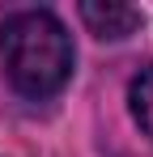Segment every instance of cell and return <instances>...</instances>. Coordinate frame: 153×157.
<instances>
[{"mask_svg":"<svg viewBox=\"0 0 153 157\" xmlns=\"http://www.w3.org/2000/svg\"><path fill=\"white\" fill-rule=\"evenodd\" d=\"M0 55H4L9 85L22 98H30V102L55 98L68 85L73 64H76L73 34L51 9H22L13 17H4V26H0Z\"/></svg>","mask_w":153,"mask_h":157,"instance_id":"obj_1","label":"cell"},{"mask_svg":"<svg viewBox=\"0 0 153 157\" xmlns=\"http://www.w3.org/2000/svg\"><path fill=\"white\" fill-rule=\"evenodd\" d=\"M81 21L89 26V34H98V38H128V34H136L140 30V9H132V4H94V0H85L81 4Z\"/></svg>","mask_w":153,"mask_h":157,"instance_id":"obj_2","label":"cell"},{"mask_svg":"<svg viewBox=\"0 0 153 157\" xmlns=\"http://www.w3.org/2000/svg\"><path fill=\"white\" fill-rule=\"evenodd\" d=\"M128 102H132V119L140 123V132L153 140V64H145L132 85H128Z\"/></svg>","mask_w":153,"mask_h":157,"instance_id":"obj_3","label":"cell"}]
</instances>
